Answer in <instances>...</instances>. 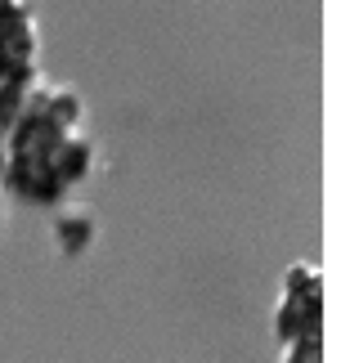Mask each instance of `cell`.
Returning a JSON list of instances; mask_svg holds the SVG:
<instances>
[{"label": "cell", "instance_id": "2", "mask_svg": "<svg viewBox=\"0 0 359 363\" xmlns=\"http://www.w3.org/2000/svg\"><path fill=\"white\" fill-rule=\"evenodd\" d=\"M90 238H94V216H90V206H63V211L54 216V247H59L63 256L86 251Z\"/></svg>", "mask_w": 359, "mask_h": 363}, {"label": "cell", "instance_id": "3", "mask_svg": "<svg viewBox=\"0 0 359 363\" xmlns=\"http://www.w3.org/2000/svg\"><path fill=\"white\" fill-rule=\"evenodd\" d=\"M283 363H319V341L314 337L283 341Z\"/></svg>", "mask_w": 359, "mask_h": 363}, {"label": "cell", "instance_id": "1", "mask_svg": "<svg viewBox=\"0 0 359 363\" xmlns=\"http://www.w3.org/2000/svg\"><path fill=\"white\" fill-rule=\"evenodd\" d=\"M319 323V274L310 264H292L283 278V301H279V341H297V337H314Z\"/></svg>", "mask_w": 359, "mask_h": 363}]
</instances>
